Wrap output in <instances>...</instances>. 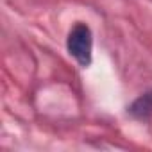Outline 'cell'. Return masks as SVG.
<instances>
[{
  "mask_svg": "<svg viewBox=\"0 0 152 152\" xmlns=\"http://www.w3.org/2000/svg\"><path fill=\"white\" fill-rule=\"evenodd\" d=\"M129 113L136 118H148L152 115V91H147L145 95L138 97L129 107Z\"/></svg>",
  "mask_w": 152,
  "mask_h": 152,
  "instance_id": "obj_2",
  "label": "cell"
},
{
  "mask_svg": "<svg viewBox=\"0 0 152 152\" xmlns=\"http://www.w3.org/2000/svg\"><path fill=\"white\" fill-rule=\"evenodd\" d=\"M68 52L75 57L81 66H90L91 63V48H93V38H91V29L86 23H75L73 29L68 34L66 41Z\"/></svg>",
  "mask_w": 152,
  "mask_h": 152,
  "instance_id": "obj_1",
  "label": "cell"
}]
</instances>
